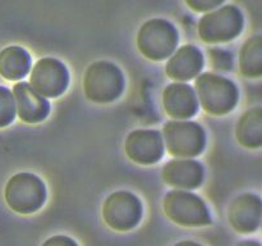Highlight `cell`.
Returning <instances> with one entry per match:
<instances>
[{"mask_svg": "<svg viewBox=\"0 0 262 246\" xmlns=\"http://www.w3.org/2000/svg\"><path fill=\"white\" fill-rule=\"evenodd\" d=\"M194 92L202 109L211 115H227L237 108L239 90L232 79L207 72L194 81Z\"/></svg>", "mask_w": 262, "mask_h": 246, "instance_id": "6da1fadb", "label": "cell"}, {"mask_svg": "<svg viewBox=\"0 0 262 246\" xmlns=\"http://www.w3.org/2000/svg\"><path fill=\"white\" fill-rule=\"evenodd\" d=\"M124 90V76L114 63L94 61L83 76V91L87 99L96 104H109L117 100Z\"/></svg>", "mask_w": 262, "mask_h": 246, "instance_id": "7a4b0ae2", "label": "cell"}, {"mask_svg": "<svg viewBox=\"0 0 262 246\" xmlns=\"http://www.w3.org/2000/svg\"><path fill=\"white\" fill-rule=\"evenodd\" d=\"M4 197L13 212L23 215L32 214L45 204V183L33 173H17L5 184Z\"/></svg>", "mask_w": 262, "mask_h": 246, "instance_id": "3957f363", "label": "cell"}, {"mask_svg": "<svg viewBox=\"0 0 262 246\" xmlns=\"http://www.w3.org/2000/svg\"><path fill=\"white\" fill-rule=\"evenodd\" d=\"M178 31L169 20L155 18L141 26L137 33V48L143 56L154 61L164 60L176 51Z\"/></svg>", "mask_w": 262, "mask_h": 246, "instance_id": "277c9868", "label": "cell"}, {"mask_svg": "<svg viewBox=\"0 0 262 246\" xmlns=\"http://www.w3.org/2000/svg\"><path fill=\"white\" fill-rule=\"evenodd\" d=\"M245 15L235 5L211 10L200 19L199 36L207 44L229 43L242 33Z\"/></svg>", "mask_w": 262, "mask_h": 246, "instance_id": "5b68a950", "label": "cell"}, {"mask_svg": "<svg viewBox=\"0 0 262 246\" xmlns=\"http://www.w3.org/2000/svg\"><path fill=\"white\" fill-rule=\"evenodd\" d=\"M164 146L176 158L189 159L200 155L206 145L205 130L191 120H170L163 128Z\"/></svg>", "mask_w": 262, "mask_h": 246, "instance_id": "8992f818", "label": "cell"}, {"mask_svg": "<svg viewBox=\"0 0 262 246\" xmlns=\"http://www.w3.org/2000/svg\"><path fill=\"white\" fill-rule=\"evenodd\" d=\"M163 209L166 217L183 227H205L212 222L204 200L186 190H174L164 197Z\"/></svg>", "mask_w": 262, "mask_h": 246, "instance_id": "52a82bcc", "label": "cell"}, {"mask_svg": "<svg viewBox=\"0 0 262 246\" xmlns=\"http://www.w3.org/2000/svg\"><path fill=\"white\" fill-rule=\"evenodd\" d=\"M102 218L112 230L128 232L142 219V202L132 192L115 191L102 205Z\"/></svg>", "mask_w": 262, "mask_h": 246, "instance_id": "ba28073f", "label": "cell"}, {"mask_svg": "<svg viewBox=\"0 0 262 246\" xmlns=\"http://www.w3.org/2000/svg\"><path fill=\"white\" fill-rule=\"evenodd\" d=\"M28 84L45 99H54L68 89L69 72L58 59L41 58L31 69Z\"/></svg>", "mask_w": 262, "mask_h": 246, "instance_id": "9c48e42d", "label": "cell"}, {"mask_svg": "<svg viewBox=\"0 0 262 246\" xmlns=\"http://www.w3.org/2000/svg\"><path fill=\"white\" fill-rule=\"evenodd\" d=\"M228 222L237 233L253 235L260 231L262 222V197L256 192H242L228 207Z\"/></svg>", "mask_w": 262, "mask_h": 246, "instance_id": "30bf717a", "label": "cell"}, {"mask_svg": "<svg viewBox=\"0 0 262 246\" xmlns=\"http://www.w3.org/2000/svg\"><path fill=\"white\" fill-rule=\"evenodd\" d=\"M124 150L135 163L151 166L164 155L163 136L155 130H135L125 138Z\"/></svg>", "mask_w": 262, "mask_h": 246, "instance_id": "8fae6325", "label": "cell"}, {"mask_svg": "<svg viewBox=\"0 0 262 246\" xmlns=\"http://www.w3.org/2000/svg\"><path fill=\"white\" fill-rule=\"evenodd\" d=\"M163 107L173 119L186 120L196 115L199 100L192 86L184 82H174L164 89Z\"/></svg>", "mask_w": 262, "mask_h": 246, "instance_id": "7c38bea8", "label": "cell"}, {"mask_svg": "<svg viewBox=\"0 0 262 246\" xmlns=\"http://www.w3.org/2000/svg\"><path fill=\"white\" fill-rule=\"evenodd\" d=\"M13 96L15 101V113L22 122L40 123L46 119L50 113L48 100L35 91L27 82H18L13 86Z\"/></svg>", "mask_w": 262, "mask_h": 246, "instance_id": "4fadbf2b", "label": "cell"}, {"mask_svg": "<svg viewBox=\"0 0 262 246\" xmlns=\"http://www.w3.org/2000/svg\"><path fill=\"white\" fill-rule=\"evenodd\" d=\"M204 55L194 45H183L174 51L165 66L166 76L178 82H186L201 73Z\"/></svg>", "mask_w": 262, "mask_h": 246, "instance_id": "5bb4252c", "label": "cell"}, {"mask_svg": "<svg viewBox=\"0 0 262 246\" xmlns=\"http://www.w3.org/2000/svg\"><path fill=\"white\" fill-rule=\"evenodd\" d=\"M163 179L177 190L197 189L204 181V168L192 159L177 158L168 161L161 172Z\"/></svg>", "mask_w": 262, "mask_h": 246, "instance_id": "9a60e30c", "label": "cell"}, {"mask_svg": "<svg viewBox=\"0 0 262 246\" xmlns=\"http://www.w3.org/2000/svg\"><path fill=\"white\" fill-rule=\"evenodd\" d=\"M234 136L242 148L248 150L262 149V105L248 108L239 115Z\"/></svg>", "mask_w": 262, "mask_h": 246, "instance_id": "2e32d148", "label": "cell"}, {"mask_svg": "<svg viewBox=\"0 0 262 246\" xmlns=\"http://www.w3.org/2000/svg\"><path fill=\"white\" fill-rule=\"evenodd\" d=\"M31 69V56L20 46H8L0 51V76L8 81H20Z\"/></svg>", "mask_w": 262, "mask_h": 246, "instance_id": "e0dca14e", "label": "cell"}, {"mask_svg": "<svg viewBox=\"0 0 262 246\" xmlns=\"http://www.w3.org/2000/svg\"><path fill=\"white\" fill-rule=\"evenodd\" d=\"M238 71L250 79L262 78V35H252L238 53Z\"/></svg>", "mask_w": 262, "mask_h": 246, "instance_id": "ac0fdd59", "label": "cell"}, {"mask_svg": "<svg viewBox=\"0 0 262 246\" xmlns=\"http://www.w3.org/2000/svg\"><path fill=\"white\" fill-rule=\"evenodd\" d=\"M15 101L13 92L4 86H0V128L13 123L15 118Z\"/></svg>", "mask_w": 262, "mask_h": 246, "instance_id": "d6986e66", "label": "cell"}, {"mask_svg": "<svg viewBox=\"0 0 262 246\" xmlns=\"http://www.w3.org/2000/svg\"><path fill=\"white\" fill-rule=\"evenodd\" d=\"M210 64L216 71L228 72L233 68V55L223 49H211L209 50Z\"/></svg>", "mask_w": 262, "mask_h": 246, "instance_id": "ffe728a7", "label": "cell"}, {"mask_svg": "<svg viewBox=\"0 0 262 246\" xmlns=\"http://www.w3.org/2000/svg\"><path fill=\"white\" fill-rule=\"evenodd\" d=\"M184 2L194 12L209 13L210 10H214L215 8L222 5L224 0H184Z\"/></svg>", "mask_w": 262, "mask_h": 246, "instance_id": "44dd1931", "label": "cell"}, {"mask_svg": "<svg viewBox=\"0 0 262 246\" xmlns=\"http://www.w3.org/2000/svg\"><path fill=\"white\" fill-rule=\"evenodd\" d=\"M42 246H78L76 241L73 238L68 237V236L64 235H56L53 237L48 238L45 242L42 243Z\"/></svg>", "mask_w": 262, "mask_h": 246, "instance_id": "7402d4cb", "label": "cell"}, {"mask_svg": "<svg viewBox=\"0 0 262 246\" xmlns=\"http://www.w3.org/2000/svg\"><path fill=\"white\" fill-rule=\"evenodd\" d=\"M235 246H262V242L256 238H245V240H241Z\"/></svg>", "mask_w": 262, "mask_h": 246, "instance_id": "603a6c76", "label": "cell"}, {"mask_svg": "<svg viewBox=\"0 0 262 246\" xmlns=\"http://www.w3.org/2000/svg\"><path fill=\"white\" fill-rule=\"evenodd\" d=\"M174 246H202L200 245V243L194 242V241H189V240H186V241H181V242L176 243Z\"/></svg>", "mask_w": 262, "mask_h": 246, "instance_id": "cb8c5ba5", "label": "cell"}, {"mask_svg": "<svg viewBox=\"0 0 262 246\" xmlns=\"http://www.w3.org/2000/svg\"><path fill=\"white\" fill-rule=\"evenodd\" d=\"M260 231H261V235H262V222H261V227H260Z\"/></svg>", "mask_w": 262, "mask_h": 246, "instance_id": "d4e9b609", "label": "cell"}]
</instances>
